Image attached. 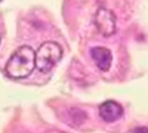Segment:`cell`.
Returning a JSON list of instances; mask_svg holds the SVG:
<instances>
[{
    "label": "cell",
    "instance_id": "cell-2",
    "mask_svg": "<svg viewBox=\"0 0 148 133\" xmlns=\"http://www.w3.org/2000/svg\"><path fill=\"white\" fill-rule=\"evenodd\" d=\"M62 57V49L56 42H45L43 43L35 57L36 67L42 73L50 72L54 65L61 59Z\"/></svg>",
    "mask_w": 148,
    "mask_h": 133
},
{
    "label": "cell",
    "instance_id": "cell-7",
    "mask_svg": "<svg viewBox=\"0 0 148 133\" xmlns=\"http://www.w3.org/2000/svg\"><path fill=\"white\" fill-rule=\"evenodd\" d=\"M52 133H64V132H57V131H53Z\"/></svg>",
    "mask_w": 148,
    "mask_h": 133
},
{
    "label": "cell",
    "instance_id": "cell-1",
    "mask_svg": "<svg viewBox=\"0 0 148 133\" xmlns=\"http://www.w3.org/2000/svg\"><path fill=\"white\" fill-rule=\"evenodd\" d=\"M36 53L30 46H20L9 57L5 72L12 79H24L29 76L36 67Z\"/></svg>",
    "mask_w": 148,
    "mask_h": 133
},
{
    "label": "cell",
    "instance_id": "cell-6",
    "mask_svg": "<svg viewBox=\"0 0 148 133\" xmlns=\"http://www.w3.org/2000/svg\"><path fill=\"white\" fill-rule=\"evenodd\" d=\"M132 133H148V128L147 127H136Z\"/></svg>",
    "mask_w": 148,
    "mask_h": 133
},
{
    "label": "cell",
    "instance_id": "cell-3",
    "mask_svg": "<svg viewBox=\"0 0 148 133\" xmlns=\"http://www.w3.org/2000/svg\"><path fill=\"white\" fill-rule=\"evenodd\" d=\"M95 24L103 36H111L116 31V16L111 10L101 7L96 12Z\"/></svg>",
    "mask_w": 148,
    "mask_h": 133
},
{
    "label": "cell",
    "instance_id": "cell-8",
    "mask_svg": "<svg viewBox=\"0 0 148 133\" xmlns=\"http://www.w3.org/2000/svg\"><path fill=\"white\" fill-rule=\"evenodd\" d=\"M0 1H1V0H0Z\"/></svg>",
    "mask_w": 148,
    "mask_h": 133
},
{
    "label": "cell",
    "instance_id": "cell-5",
    "mask_svg": "<svg viewBox=\"0 0 148 133\" xmlns=\"http://www.w3.org/2000/svg\"><path fill=\"white\" fill-rule=\"evenodd\" d=\"M91 58L95 61V64L97 65V67L103 71L106 72L110 69L111 62H112V54L110 52V50H108L106 47H102V46H97V47H92L90 51Z\"/></svg>",
    "mask_w": 148,
    "mask_h": 133
},
{
    "label": "cell",
    "instance_id": "cell-4",
    "mask_svg": "<svg viewBox=\"0 0 148 133\" xmlns=\"http://www.w3.org/2000/svg\"><path fill=\"white\" fill-rule=\"evenodd\" d=\"M124 113L121 105L114 101H106L99 105V116L106 123H112L119 119Z\"/></svg>",
    "mask_w": 148,
    "mask_h": 133
}]
</instances>
